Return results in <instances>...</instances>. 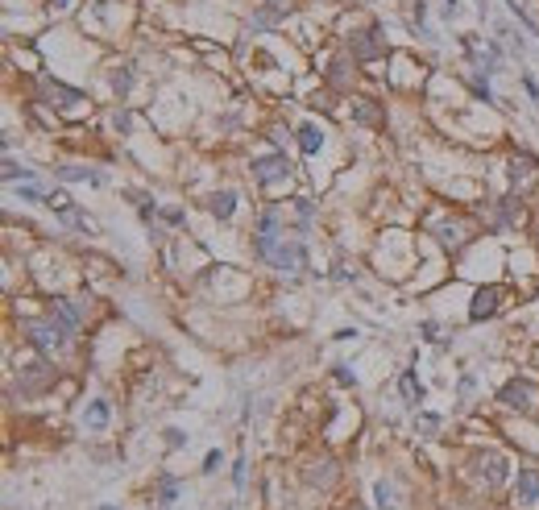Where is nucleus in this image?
<instances>
[{
	"label": "nucleus",
	"mask_w": 539,
	"mask_h": 510,
	"mask_svg": "<svg viewBox=\"0 0 539 510\" xmlns=\"http://www.w3.org/2000/svg\"><path fill=\"white\" fill-rule=\"evenodd\" d=\"M253 249H258V257H266L270 266L282 270V274L307 270V249H303L299 236H286V232H278V229H258Z\"/></svg>",
	"instance_id": "nucleus-1"
},
{
	"label": "nucleus",
	"mask_w": 539,
	"mask_h": 510,
	"mask_svg": "<svg viewBox=\"0 0 539 510\" xmlns=\"http://www.w3.org/2000/svg\"><path fill=\"white\" fill-rule=\"evenodd\" d=\"M498 403L506 407V411H519V415H531L539 403V390L531 382H506L502 390H498Z\"/></svg>",
	"instance_id": "nucleus-2"
},
{
	"label": "nucleus",
	"mask_w": 539,
	"mask_h": 510,
	"mask_svg": "<svg viewBox=\"0 0 539 510\" xmlns=\"http://www.w3.org/2000/svg\"><path fill=\"white\" fill-rule=\"evenodd\" d=\"M291 158L286 154H266V158H253V179L262 187H278V183H286L291 179Z\"/></svg>",
	"instance_id": "nucleus-3"
},
{
	"label": "nucleus",
	"mask_w": 539,
	"mask_h": 510,
	"mask_svg": "<svg viewBox=\"0 0 539 510\" xmlns=\"http://www.w3.org/2000/svg\"><path fill=\"white\" fill-rule=\"evenodd\" d=\"M42 95L54 104V108H58V112H62V116H79V112H84V104H88V100H84V92L62 88L58 79H42Z\"/></svg>",
	"instance_id": "nucleus-4"
},
{
	"label": "nucleus",
	"mask_w": 539,
	"mask_h": 510,
	"mask_svg": "<svg viewBox=\"0 0 539 510\" xmlns=\"http://www.w3.org/2000/svg\"><path fill=\"white\" fill-rule=\"evenodd\" d=\"M502 299H506V286H486V290H477V295H473V307H469V320L481 324V320L498 316V311H502Z\"/></svg>",
	"instance_id": "nucleus-5"
},
{
	"label": "nucleus",
	"mask_w": 539,
	"mask_h": 510,
	"mask_svg": "<svg viewBox=\"0 0 539 510\" xmlns=\"http://www.w3.org/2000/svg\"><path fill=\"white\" fill-rule=\"evenodd\" d=\"M539 183V162L531 154H514L510 158V187H519V191H527V187Z\"/></svg>",
	"instance_id": "nucleus-6"
},
{
	"label": "nucleus",
	"mask_w": 539,
	"mask_h": 510,
	"mask_svg": "<svg viewBox=\"0 0 539 510\" xmlns=\"http://www.w3.org/2000/svg\"><path fill=\"white\" fill-rule=\"evenodd\" d=\"M29 340H34V349H42V353H62V349H67V336H62L58 324H29Z\"/></svg>",
	"instance_id": "nucleus-7"
},
{
	"label": "nucleus",
	"mask_w": 539,
	"mask_h": 510,
	"mask_svg": "<svg viewBox=\"0 0 539 510\" xmlns=\"http://www.w3.org/2000/svg\"><path fill=\"white\" fill-rule=\"evenodd\" d=\"M514 502L519 506H535L539 502V473L531 464H523L519 469V481H514Z\"/></svg>",
	"instance_id": "nucleus-8"
},
{
	"label": "nucleus",
	"mask_w": 539,
	"mask_h": 510,
	"mask_svg": "<svg viewBox=\"0 0 539 510\" xmlns=\"http://www.w3.org/2000/svg\"><path fill=\"white\" fill-rule=\"evenodd\" d=\"M373 38H378V29L353 34V38H349V50H353V58H361V62H369V58H382V54H386V46H382V42H373Z\"/></svg>",
	"instance_id": "nucleus-9"
},
{
	"label": "nucleus",
	"mask_w": 539,
	"mask_h": 510,
	"mask_svg": "<svg viewBox=\"0 0 539 510\" xmlns=\"http://www.w3.org/2000/svg\"><path fill=\"white\" fill-rule=\"evenodd\" d=\"M477 473H481L486 485H502L506 481V461L498 452H486V457H477Z\"/></svg>",
	"instance_id": "nucleus-10"
},
{
	"label": "nucleus",
	"mask_w": 539,
	"mask_h": 510,
	"mask_svg": "<svg viewBox=\"0 0 539 510\" xmlns=\"http://www.w3.org/2000/svg\"><path fill=\"white\" fill-rule=\"evenodd\" d=\"M208 208H212V216H220V220H228V216L237 212V195H232V191H216Z\"/></svg>",
	"instance_id": "nucleus-11"
},
{
	"label": "nucleus",
	"mask_w": 539,
	"mask_h": 510,
	"mask_svg": "<svg viewBox=\"0 0 539 510\" xmlns=\"http://www.w3.org/2000/svg\"><path fill=\"white\" fill-rule=\"evenodd\" d=\"M373 498H378L382 510H399V490L390 481H373Z\"/></svg>",
	"instance_id": "nucleus-12"
},
{
	"label": "nucleus",
	"mask_w": 539,
	"mask_h": 510,
	"mask_svg": "<svg viewBox=\"0 0 539 510\" xmlns=\"http://www.w3.org/2000/svg\"><path fill=\"white\" fill-rule=\"evenodd\" d=\"M319 145H324V133L315 125H299V149L303 154H319Z\"/></svg>",
	"instance_id": "nucleus-13"
},
{
	"label": "nucleus",
	"mask_w": 539,
	"mask_h": 510,
	"mask_svg": "<svg viewBox=\"0 0 539 510\" xmlns=\"http://www.w3.org/2000/svg\"><path fill=\"white\" fill-rule=\"evenodd\" d=\"M58 179H67V183H104L95 170H84V166H58Z\"/></svg>",
	"instance_id": "nucleus-14"
},
{
	"label": "nucleus",
	"mask_w": 539,
	"mask_h": 510,
	"mask_svg": "<svg viewBox=\"0 0 539 510\" xmlns=\"http://www.w3.org/2000/svg\"><path fill=\"white\" fill-rule=\"evenodd\" d=\"M399 386H403V398H406V403H423V386L415 382V373H403V382H399Z\"/></svg>",
	"instance_id": "nucleus-15"
},
{
	"label": "nucleus",
	"mask_w": 539,
	"mask_h": 510,
	"mask_svg": "<svg viewBox=\"0 0 539 510\" xmlns=\"http://www.w3.org/2000/svg\"><path fill=\"white\" fill-rule=\"evenodd\" d=\"M108 415H112V411H108V403H91L88 407V427H104V423H108Z\"/></svg>",
	"instance_id": "nucleus-16"
},
{
	"label": "nucleus",
	"mask_w": 539,
	"mask_h": 510,
	"mask_svg": "<svg viewBox=\"0 0 539 510\" xmlns=\"http://www.w3.org/2000/svg\"><path fill=\"white\" fill-rule=\"evenodd\" d=\"M54 311H58V320H62L67 328H79V311H75L67 299H58V303H54Z\"/></svg>",
	"instance_id": "nucleus-17"
},
{
	"label": "nucleus",
	"mask_w": 539,
	"mask_h": 510,
	"mask_svg": "<svg viewBox=\"0 0 539 510\" xmlns=\"http://www.w3.org/2000/svg\"><path fill=\"white\" fill-rule=\"evenodd\" d=\"M175 498H179V485H175L171 477H162V490H158V506H175Z\"/></svg>",
	"instance_id": "nucleus-18"
},
{
	"label": "nucleus",
	"mask_w": 539,
	"mask_h": 510,
	"mask_svg": "<svg viewBox=\"0 0 539 510\" xmlns=\"http://www.w3.org/2000/svg\"><path fill=\"white\" fill-rule=\"evenodd\" d=\"M436 232H440V241H444V245H452V249L465 241V236H460V224H436Z\"/></svg>",
	"instance_id": "nucleus-19"
},
{
	"label": "nucleus",
	"mask_w": 539,
	"mask_h": 510,
	"mask_svg": "<svg viewBox=\"0 0 539 510\" xmlns=\"http://www.w3.org/2000/svg\"><path fill=\"white\" fill-rule=\"evenodd\" d=\"M353 116H357L361 125H378V112L369 108V100H357V104H353Z\"/></svg>",
	"instance_id": "nucleus-20"
},
{
	"label": "nucleus",
	"mask_w": 539,
	"mask_h": 510,
	"mask_svg": "<svg viewBox=\"0 0 539 510\" xmlns=\"http://www.w3.org/2000/svg\"><path fill=\"white\" fill-rule=\"evenodd\" d=\"M4 179H8V183H17V179H29V170H25V166H17L13 158H4Z\"/></svg>",
	"instance_id": "nucleus-21"
},
{
	"label": "nucleus",
	"mask_w": 539,
	"mask_h": 510,
	"mask_svg": "<svg viewBox=\"0 0 539 510\" xmlns=\"http://www.w3.org/2000/svg\"><path fill=\"white\" fill-rule=\"evenodd\" d=\"M112 88H117V92L125 95V92H129V88H133V75H129V71H125V75L117 71V75H112Z\"/></svg>",
	"instance_id": "nucleus-22"
},
{
	"label": "nucleus",
	"mask_w": 539,
	"mask_h": 510,
	"mask_svg": "<svg viewBox=\"0 0 539 510\" xmlns=\"http://www.w3.org/2000/svg\"><path fill=\"white\" fill-rule=\"evenodd\" d=\"M473 92L481 95L486 104H494V92H490V83H486V79H473Z\"/></svg>",
	"instance_id": "nucleus-23"
},
{
	"label": "nucleus",
	"mask_w": 539,
	"mask_h": 510,
	"mask_svg": "<svg viewBox=\"0 0 539 510\" xmlns=\"http://www.w3.org/2000/svg\"><path fill=\"white\" fill-rule=\"evenodd\" d=\"M166 444H171V448H182V444H187V436H182L179 427H166Z\"/></svg>",
	"instance_id": "nucleus-24"
},
{
	"label": "nucleus",
	"mask_w": 539,
	"mask_h": 510,
	"mask_svg": "<svg viewBox=\"0 0 539 510\" xmlns=\"http://www.w3.org/2000/svg\"><path fill=\"white\" fill-rule=\"evenodd\" d=\"M232 485H237V490L245 485V461H237V469H232Z\"/></svg>",
	"instance_id": "nucleus-25"
},
{
	"label": "nucleus",
	"mask_w": 539,
	"mask_h": 510,
	"mask_svg": "<svg viewBox=\"0 0 539 510\" xmlns=\"http://www.w3.org/2000/svg\"><path fill=\"white\" fill-rule=\"evenodd\" d=\"M336 377H340V382H345V386H353V382H357V377H353V373L345 370V365H336Z\"/></svg>",
	"instance_id": "nucleus-26"
},
{
	"label": "nucleus",
	"mask_w": 539,
	"mask_h": 510,
	"mask_svg": "<svg viewBox=\"0 0 539 510\" xmlns=\"http://www.w3.org/2000/svg\"><path fill=\"white\" fill-rule=\"evenodd\" d=\"M216 464H220V452H208V461H204V473H212Z\"/></svg>",
	"instance_id": "nucleus-27"
},
{
	"label": "nucleus",
	"mask_w": 539,
	"mask_h": 510,
	"mask_svg": "<svg viewBox=\"0 0 539 510\" xmlns=\"http://www.w3.org/2000/svg\"><path fill=\"white\" fill-rule=\"evenodd\" d=\"M54 8H67V0H54Z\"/></svg>",
	"instance_id": "nucleus-28"
},
{
	"label": "nucleus",
	"mask_w": 539,
	"mask_h": 510,
	"mask_svg": "<svg viewBox=\"0 0 539 510\" xmlns=\"http://www.w3.org/2000/svg\"><path fill=\"white\" fill-rule=\"evenodd\" d=\"M100 510H117V506H100Z\"/></svg>",
	"instance_id": "nucleus-29"
},
{
	"label": "nucleus",
	"mask_w": 539,
	"mask_h": 510,
	"mask_svg": "<svg viewBox=\"0 0 539 510\" xmlns=\"http://www.w3.org/2000/svg\"><path fill=\"white\" fill-rule=\"evenodd\" d=\"M535 361H539V353H535Z\"/></svg>",
	"instance_id": "nucleus-30"
},
{
	"label": "nucleus",
	"mask_w": 539,
	"mask_h": 510,
	"mask_svg": "<svg viewBox=\"0 0 539 510\" xmlns=\"http://www.w3.org/2000/svg\"><path fill=\"white\" fill-rule=\"evenodd\" d=\"M353 510H361V506H353Z\"/></svg>",
	"instance_id": "nucleus-31"
}]
</instances>
